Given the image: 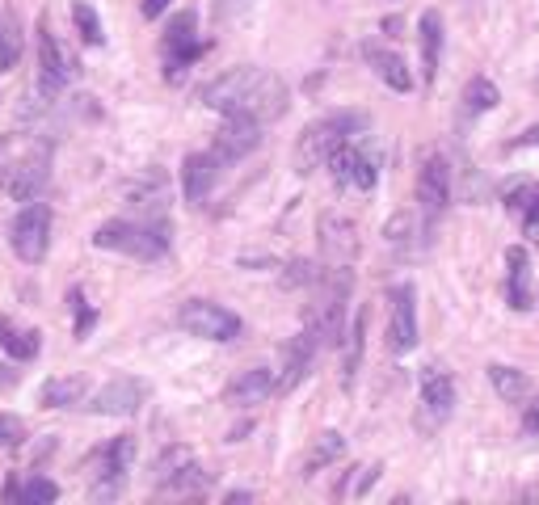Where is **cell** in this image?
<instances>
[{"label": "cell", "instance_id": "1", "mask_svg": "<svg viewBox=\"0 0 539 505\" xmlns=\"http://www.w3.org/2000/svg\"><path fill=\"white\" fill-rule=\"evenodd\" d=\"M291 89L266 68H232L224 76H215L203 89V106L215 114H241V118H257V123H274V118L287 114Z\"/></svg>", "mask_w": 539, "mask_h": 505}, {"label": "cell", "instance_id": "2", "mask_svg": "<svg viewBox=\"0 0 539 505\" xmlns=\"http://www.w3.org/2000/svg\"><path fill=\"white\" fill-rule=\"evenodd\" d=\"M51 181V144L38 135L0 139V190L17 202H34Z\"/></svg>", "mask_w": 539, "mask_h": 505}, {"label": "cell", "instance_id": "3", "mask_svg": "<svg viewBox=\"0 0 539 505\" xmlns=\"http://www.w3.org/2000/svg\"><path fill=\"white\" fill-rule=\"evenodd\" d=\"M363 127H367V114H358V110H337V114L316 118V123L304 127V135L295 144V169L308 177L321 165H329V156L342 144H350V135H358Z\"/></svg>", "mask_w": 539, "mask_h": 505}, {"label": "cell", "instance_id": "4", "mask_svg": "<svg viewBox=\"0 0 539 505\" xmlns=\"http://www.w3.org/2000/svg\"><path fill=\"white\" fill-rule=\"evenodd\" d=\"M93 245L135 261H161L169 253V228L152 224V219H144V224L139 219H110V224L93 232Z\"/></svg>", "mask_w": 539, "mask_h": 505}, {"label": "cell", "instance_id": "5", "mask_svg": "<svg viewBox=\"0 0 539 505\" xmlns=\"http://www.w3.org/2000/svg\"><path fill=\"white\" fill-rule=\"evenodd\" d=\"M131 459H135V438H131V434L110 438L102 451H93V455L85 459V468H89V476H93L89 493H93L97 501H114L118 493H123V484H127Z\"/></svg>", "mask_w": 539, "mask_h": 505}, {"label": "cell", "instance_id": "6", "mask_svg": "<svg viewBox=\"0 0 539 505\" xmlns=\"http://www.w3.org/2000/svg\"><path fill=\"white\" fill-rule=\"evenodd\" d=\"M51 224H55V215L47 202H30V207H22L13 215V224H9V245L13 253L26 261V266H38V261L47 257L51 249Z\"/></svg>", "mask_w": 539, "mask_h": 505}, {"label": "cell", "instance_id": "7", "mask_svg": "<svg viewBox=\"0 0 539 505\" xmlns=\"http://www.w3.org/2000/svg\"><path fill=\"white\" fill-rule=\"evenodd\" d=\"M177 325H182L190 337H203V341H232V337H241V316H236L232 308H224V303H211V299L182 303Z\"/></svg>", "mask_w": 539, "mask_h": 505}, {"label": "cell", "instance_id": "8", "mask_svg": "<svg viewBox=\"0 0 539 505\" xmlns=\"http://www.w3.org/2000/svg\"><path fill=\"white\" fill-rule=\"evenodd\" d=\"M72 76H76V59L64 55L59 38L47 26V17H38V93H43L47 101H55L68 89Z\"/></svg>", "mask_w": 539, "mask_h": 505}, {"label": "cell", "instance_id": "9", "mask_svg": "<svg viewBox=\"0 0 539 505\" xmlns=\"http://www.w3.org/2000/svg\"><path fill=\"white\" fill-rule=\"evenodd\" d=\"M198 17L190 9H182L173 17V22L165 26V38H161V51H165V76L169 80H182V72L194 64L198 55H203L207 47L198 43Z\"/></svg>", "mask_w": 539, "mask_h": 505}, {"label": "cell", "instance_id": "10", "mask_svg": "<svg viewBox=\"0 0 539 505\" xmlns=\"http://www.w3.org/2000/svg\"><path fill=\"white\" fill-rule=\"evenodd\" d=\"M417 346V291L409 282L388 291V350L409 354Z\"/></svg>", "mask_w": 539, "mask_h": 505}, {"label": "cell", "instance_id": "11", "mask_svg": "<svg viewBox=\"0 0 539 505\" xmlns=\"http://www.w3.org/2000/svg\"><path fill=\"white\" fill-rule=\"evenodd\" d=\"M144 400H148V383L144 379L118 375V379H110L106 388L89 400V409L97 417H131V413H139V404H144Z\"/></svg>", "mask_w": 539, "mask_h": 505}, {"label": "cell", "instance_id": "12", "mask_svg": "<svg viewBox=\"0 0 539 505\" xmlns=\"http://www.w3.org/2000/svg\"><path fill=\"white\" fill-rule=\"evenodd\" d=\"M257 144H262V123L257 118H241V114H228L224 127L215 131V144L211 152L224 160V165H236V160H245Z\"/></svg>", "mask_w": 539, "mask_h": 505}, {"label": "cell", "instance_id": "13", "mask_svg": "<svg viewBox=\"0 0 539 505\" xmlns=\"http://www.w3.org/2000/svg\"><path fill=\"white\" fill-rule=\"evenodd\" d=\"M316 350H321V337L312 329L295 333L287 346H283V367H278V379H274V392H295L299 383L308 379L312 362H316Z\"/></svg>", "mask_w": 539, "mask_h": 505}, {"label": "cell", "instance_id": "14", "mask_svg": "<svg viewBox=\"0 0 539 505\" xmlns=\"http://www.w3.org/2000/svg\"><path fill=\"white\" fill-rule=\"evenodd\" d=\"M417 202H422V211L430 219H438L447 211L451 202V165L447 156H426L422 169H417Z\"/></svg>", "mask_w": 539, "mask_h": 505}, {"label": "cell", "instance_id": "15", "mask_svg": "<svg viewBox=\"0 0 539 505\" xmlns=\"http://www.w3.org/2000/svg\"><path fill=\"white\" fill-rule=\"evenodd\" d=\"M219 169H224V160H219L215 152H190L182 160V194H186L190 207H203V202L211 198Z\"/></svg>", "mask_w": 539, "mask_h": 505}, {"label": "cell", "instance_id": "16", "mask_svg": "<svg viewBox=\"0 0 539 505\" xmlns=\"http://www.w3.org/2000/svg\"><path fill=\"white\" fill-rule=\"evenodd\" d=\"M321 253L329 266H354L358 257V224L346 215H321Z\"/></svg>", "mask_w": 539, "mask_h": 505}, {"label": "cell", "instance_id": "17", "mask_svg": "<svg viewBox=\"0 0 539 505\" xmlns=\"http://www.w3.org/2000/svg\"><path fill=\"white\" fill-rule=\"evenodd\" d=\"M329 169H333V181L342 190H375V160L367 152H358L354 144H342L333 156H329Z\"/></svg>", "mask_w": 539, "mask_h": 505}, {"label": "cell", "instance_id": "18", "mask_svg": "<svg viewBox=\"0 0 539 505\" xmlns=\"http://www.w3.org/2000/svg\"><path fill=\"white\" fill-rule=\"evenodd\" d=\"M506 303L514 312H531L535 308V295H531V253L523 245H510L506 249Z\"/></svg>", "mask_w": 539, "mask_h": 505}, {"label": "cell", "instance_id": "19", "mask_svg": "<svg viewBox=\"0 0 539 505\" xmlns=\"http://www.w3.org/2000/svg\"><path fill=\"white\" fill-rule=\"evenodd\" d=\"M266 396H274V371L270 367H249L224 388V400L232 404V409H253V404H262Z\"/></svg>", "mask_w": 539, "mask_h": 505}, {"label": "cell", "instance_id": "20", "mask_svg": "<svg viewBox=\"0 0 539 505\" xmlns=\"http://www.w3.org/2000/svg\"><path fill=\"white\" fill-rule=\"evenodd\" d=\"M363 55H367V64L375 68V76L384 80L388 89H396V93H409V89H413V72H409V64H405V59L396 55V51H384V47L367 43Z\"/></svg>", "mask_w": 539, "mask_h": 505}, {"label": "cell", "instance_id": "21", "mask_svg": "<svg viewBox=\"0 0 539 505\" xmlns=\"http://www.w3.org/2000/svg\"><path fill=\"white\" fill-rule=\"evenodd\" d=\"M422 404L438 421L451 417V409H455V383H451V375L443 367H426L422 371Z\"/></svg>", "mask_w": 539, "mask_h": 505}, {"label": "cell", "instance_id": "22", "mask_svg": "<svg viewBox=\"0 0 539 505\" xmlns=\"http://www.w3.org/2000/svg\"><path fill=\"white\" fill-rule=\"evenodd\" d=\"M417 34H422V76H426V85H434L438 59H443V17H438L434 9L422 13V22H417Z\"/></svg>", "mask_w": 539, "mask_h": 505}, {"label": "cell", "instance_id": "23", "mask_svg": "<svg viewBox=\"0 0 539 505\" xmlns=\"http://www.w3.org/2000/svg\"><path fill=\"white\" fill-rule=\"evenodd\" d=\"M89 392L85 375H59V379H47L43 392H38V404L43 409H72V404H81Z\"/></svg>", "mask_w": 539, "mask_h": 505}, {"label": "cell", "instance_id": "24", "mask_svg": "<svg viewBox=\"0 0 539 505\" xmlns=\"http://www.w3.org/2000/svg\"><path fill=\"white\" fill-rule=\"evenodd\" d=\"M489 383H493V392L502 396L506 404H527L531 392H535V383L527 371H514V367H502V362H493L489 367Z\"/></svg>", "mask_w": 539, "mask_h": 505}, {"label": "cell", "instance_id": "25", "mask_svg": "<svg viewBox=\"0 0 539 505\" xmlns=\"http://www.w3.org/2000/svg\"><path fill=\"white\" fill-rule=\"evenodd\" d=\"M426 228H422V219H417L413 211H401V215H392L388 219V228H384V240L392 249H401V253H417L426 245Z\"/></svg>", "mask_w": 539, "mask_h": 505}, {"label": "cell", "instance_id": "26", "mask_svg": "<svg viewBox=\"0 0 539 505\" xmlns=\"http://www.w3.org/2000/svg\"><path fill=\"white\" fill-rule=\"evenodd\" d=\"M211 472L207 468H198V463L194 459H186L182 463V468H173L169 476H161V480H156V489H161V493H177V497H182V493H203V489H211Z\"/></svg>", "mask_w": 539, "mask_h": 505}, {"label": "cell", "instance_id": "27", "mask_svg": "<svg viewBox=\"0 0 539 505\" xmlns=\"http://www.w3.org/2000/svg\"><path fill=\"white\" fill-rule=\"evenodd\" d=\"M363 346H367V308H358L350 320V333H346V358H342V383L350 388L358 367H363Z\"/></svg>", "mask_w": 539, "mask_h": 505}, {"label": "cell", "instance_id": "28", "mask_svg": "<svg viewBox=\"0 0 539 505\" xmlns=\"http://www.w3.org/2000/svg\"><path fill=\"white\" fill-rule=\"evenodd\" d=\"M346 455V438L337 434V430H325L321 438L312 442V451L304 455V476H316L321 468H329V463H337Z\"/></svg>", "mask_w": 539, "mask_h": 505}, {"label": "cell", "instance_id": "29", "mask_svg": "<svg viewBox=\"0 0 539 505\" xmlns=\"http://www.w3.org/2000/svg\"><path fill=\"white\" fill-rule=\"evenodd\" d=\"M0 346H5L13 358L30 362L38 354V333L34 329H17L13 320H0Z\"/></svg>", "mask_w": 539, "mask_h": 505}, {"label": "cell", "instance_id": "30", "mask_svg": "<svg viewBox=\"0 0 539 505\" xmlns=\"http://www.w3.org/2000/svg\"><path fill=\"white\" fill-rule=\"evenodd\" d=\"M497 101H502V93H497V85L489 76L468 80V89H464V110L468 114H489V110H497Z\"/></svg>", "mask_w": 539, "mask_h": 505}, {"label": "cell", "instance_id": "31", "mask_svg": "<svg viewBox=\"0 0 539 505\" xmlns=\"http://www.w3.org/2000/svg\"><path fill=\"white\" fill-rule=\"evenodd\" d=\"M72 22H76V34H81V43H89V47H102V43H106L102 17H97V9L89 5V0H76V5H72Z\"/></svg>", "mask_w": 539, "mask_h": 505}, {"label": "cell", "instance_id": "32", "mask_svg": "<svg viewBox=\"0 0 539 505\" xmlns=\"http://www.w3.org/2000/svg\"><path fill=\"white\" fill-rule=\"evenodd\" d=\"M55 497H59V484L47 480V476H30V480L17 484V501H22V505H47Z\"/></svg>", "mask_w": 539, "mask_h": 505}, {"label": "cell", "instance_id": "33", "mask_svg": "<svg viewBox=\"0 0 539 505\" xmlns=\"http://www.w3.org/2000/svg\"><path fill=\"white\" fill-rule=\"evenodd\" d=\"M17 59H22V30L13 17H0V72L13 68Z\"/></svg>", "mask_w": 539, "mask_h": 505}, {"label": "cell", "instance_id": "34", "mask_svg": "<svg viewBox=\"0 0 539 505\" xmlns=\"http://www.w3.org/2000/svg\"><path fill=\"white\" fill-rule=\"evenodd\" d=\"M321 266H316V261H287V270H283V287H316V282H321Z\"/></svg>", "mask_w": 539, "mask_h": 505}, {"label": "cell", "instance_id": "35", "mask_svg": "<svg viewBox=\"0 0 539 505\" xmlns=\"http://www.w3.org/2000/svg\"><path fill=\"white\" fill-rule=\"evenodd\" d=\"M68 303H72V316H76V337H89V329L97 325V312L89 308V303H85V295L81 291H68Z\"/></svg>", "mask_w": 539, "mask_h": 505}, {"label": "cell", "instance_id": "36", "mask_svg": "<svg viewBox=\"0 0 539 505\" xmlns=\"http://www.w3.org/2000/svg\"><path fill=\"white\" fill-rule=\"evenodd\" d=\"M26 442V421L13 413H0V447H22Z\"/></svg>", "mask_w": 539, "mask_h": 505}, {"label": "cell", "instance_id": "37", "mask_svg": "<svg viewBox=\"0 0 539 505\" xmlns=\"http://www.w3.org/2000/svg\"><path fill=\"white\" fill-rule=\"evenodd\" d=\"M186 459H190V451H186V447H169L161 459H156V480H161V476H169L173 468H182Z\"/></svg>", "mask_w": 539, "mask_h": 505}, {"label": "cell", "instance_id": "38", "mask_svg": "<svg viewBox=\"0 0 539 505\" xmlns=\"http://www.w3.org/2000/svg\"><path fill=\"white\" fill-rule=\"evenodd\" d=\"M535 194H539L535 186H514V190L506 194V211H510V215H523V211H527V202H531Z\"/></svg>", "mask_w": 539, "mask_h": 505}, {"label": "cell", "instance_id": "39", "mask_svg": "<svg viewBox=\"0 0 539 505\" xmlns=\"http://www.w3.org/2000/svg\"><path fill=\"white\" fill-rule=\"evenodd\" d=\"M249 9V0H215V17L219 22H232V17H241Z\"/></svg>", "mask_w": 539, "mask_h": 505}, {"label": "cell", "instance_id": "40", "mask_svg": "<svg viewBox=\"0 0 539 505\" xmlns=\"http://www.w3.org/2000/svg\"><path fill=\"white\" fill-rule=\"evenodd\" d=\"M523 232H527L531 240H539V194L527 202V211H523Z\"/></svg>", "mask_w": 539, "mask_h": 505}, {"label": "cell", "instance_id": "41", "mask_svg": "<svg viewBox=\"0 0 539 505\" xmlns=\"http://www.w3.org/2000/svg\"><path fill=\"white\" fill-rule=\"evenodd\" d=\"M169 5H173V0H139V13H144V17H161Z\"/></svg>", "mask_w": 539, "mask_h": 505}, {"label": "cell", "instance_id": "42", "mask_svg": "<svg viewBox=\"0 0 539 505\" xmlns=\"http://www.w3.org/2000/svg\"><path fill=\"white\" fill-rule=\"evenodd\" d=\"M535 144H539V127H531L527 135H518V139H514V144H510V148H535Z\"/></svg>", "mask_w": 539, "mask_h": 505}, {"label": "cell", "instance_id": "43", "mask_svg": "<svg viewBox=\"0 0 539 505\" xmlns=\"http://www.w3.org/2000/svg\"><path fill=\"white\" fill-rule=\"evenodd\" d=\"M527 430H539V404H535V413L527 417Z\"/></svg>", "mask_w": 539, "mask_h": 505}]
</instances>
